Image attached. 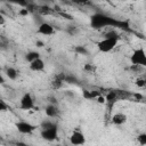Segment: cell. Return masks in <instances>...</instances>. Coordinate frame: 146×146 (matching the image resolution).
I'll return each instance as SVG.
<instances>
[{
  "mask_svg": "<svg viewBox=\"0 0 146 146\" xmlns=\"http://www.w3.org/2000/svg\"><path fill=\"white\" fill-rule=\"evenodd\" d=\"M83 71L91 73V72H94V71H95V66H94L92 64H89V63H87V64H84V65H83Z\"/></svg>",
  "mask_w": 146,
  "mask_h": 146,
  "instance_id": "18",
  "label": "cell"
},
{
  "mask_svg": "<svg viewBox=\"0 0 146 146\" xmlns=\"http://www.w3.org/2000/svg\"><path fill=\"white\" fill-rule=\"evenodd\" d=\"M44 113H46V116H47V117H49V119H55V117H58V116H59V108H58L57 104L49 103V104L44 107Z\"/></svg>",
  "mask_w": 146,
  "mask_h": 146,
  "instance_id": "9",
  "label": "cell"
},
{
  "mask_svg": "<svg viewBox=\"0 0 146 146\" xmlns=\"http://www.w3.org/2000/svg\"><path fill=\"white\" fill-rule=\"evenodd\" d=\"M40 136L42 139L47 141H54L58 138V128L55 122L50 120H44L41 123V132Z\"/></svg>",
  "mask_w": 146,
  "mask_h": 146,
  "instance_id": "2",
  "label": "cell"
},
{
  "mask_svg": "<svg viewBox=\"0 0 146 146\" xmlns=\"http://www.w3.org/2000/svg\"><path fill=\"white\" fill-rule=\"evenodd\" d=\"M35 44H36L38 47H42V44H43V43H42L41 41H36V42H35Z\"/></svg>",
  "mask_w": 146,
  "mask_h": 146,
  "instance_id": "23",
  "label": "cell"
},
{
  "mask_svg": "<svg viewBox=\"0 0 146 146\" xmlns=\"http://www.w3.org/2000/svg\"><path fill=\"white\" fill-rule=\"evenodd\" d=\"M145 80H146V78H145Z\"/></svg>",
  "mask_w": 146,
  "mask_h": 146,
  "instance_id": "25",
  "label": "cell"
},
{
  "mask_svg": "<svg viewBox=\"0 0 146 146\" xmlns=\"http://www.w3.org/2000/svg\"><path fill=\"white\" fill-rule=\"evenodd\" d=\"M40 57H41V55H40V52L36 51V50H30V51H27V52L25 54V60H26L27 63H31V62H33V60L40 58Z\"/></svg>",
  "mask_w": 146,
  "mask_h": 146,
  "instance_id": "13",
  "label": "cell"
},
{
  "mask_svg": "<svg viewBox=\"0 0 146 146\" xmlns=\"http://www.w3.org/2000/svg\"><path fill=\"white\" fill-rule=\"evenodd\" d=\"M100 94L97 91H89V90H83V97L86 99H96L97 96H99Z\"/></svg>",
  "mask_w": 146,
  "mask_h": 146,
  "instance_id": "14",
  "label": "cell"
},
{
  "mask_svg": "<svg viewBox=\"0 0 146 146\" xmlns=\"http://www.w3.org/2000/svg\"><path fill=\"white\" fill-rule=\"evenodd\" d=\"M46 67V64H44V60L40 57L31 63H29V68L32 71V72H42Z\"/></svg>",
  "mask_w": 146,
  "mask_h": 146,
  "instance_id": "10",
  "label": "cell"
},
{
  "mask_svg": "<svg viewBox=\"0 0 146 146\" xmlns=\"http://www.w3.org/2000/svg\"><path fill=\"white\" fill-rule=\"evenodd\" d=\"M5 75L7 76V79L11 80V81H15L17 80V78L19 76V72L17 71V68H15L14 66H8L6 67L5 70Z\"/></svg>",
  "mask_w": 146,
  "mask_h": 146,
  "instance_id": "12",
  "label": "cell"
},
{
  "mask_svg": "<svg viewBox=\"0 0 146 146\" xmlns=\"http://www.w3.org/2000/svg\"><path fill=\"white\" fill-rule=\"evenodd\" d=\"M36 33L41 34V35H44V36H49V35H52L55 33V27L48 22H42L38 25Z\"/></svg>",
  "mask_w": 146,
  "mask_h": 146,
  "instance_id": "8",
  "label": "cell"
},
{
  "mask_svg": "<svg viewBox=\"0 0 146 146\" xmlns=\"http://www.w3.org/2000/svg\"><path fill=\"white\" fill-rule=\"evenodd\" d=\"M0 110H1L2 112H6L7 110H9V106L5 103V100H1V102H0Z\"/></svg>",
  "mask_w": 146,
  "mask_h": 146,
  "instance_id": "21",
  "label": "cell"
},
{
  "mask_svg": "<svg viewBox=\"0 0 146 146\" xmlns=\"http://www.w3.org/2000/svg\"><path fill=\"white\" fill-rule=\"evenodd\" d=\"M76 78L72 76V75H65V82L67 83H76Z\"/></svg>",
  "mask_w": 146,
  "mask_h": 146,
  "instance_id": "19",
  "label": "cell"
},
{
  "mask_svg": "<svg viewBox=\"0 0 146 146\" xmlns=\"http://www.w3.org/2000/svg\"><path fill=\"white\" fill-rule=\"evenodd\" d=\"M18 107L23 111H31L35 107V102H34V97L32 96V94L30 92H25L21 99H19V104Z\"/></svg>",
  "mask_w": 146,
  "mask_h": 146,
  "instance_id": "5",
  "label": "cell"
},
{
  "mask_svg": "<svg viewBox=\"0 0 146 146\" xmlns=\"http://www.w3.org/2000/svg\"><path fill=\"white\" fill-rule=\"evenodd\" d=\"M42 1H44V2H51L52 0H42Z\"/></svg>",
  "mask_w": 146,
  "mask_h": 146,
  "instance_id": "24",
  "label": "cell"
},
{
  "mask_svg": "<svg viewBox=\"0 0 146 146\" xmlns=\"http://www.w3.org/2000/svg\"><path fill=\"white\" fill-rule=\"evenodd\" d=\"M119 40L120 38H111V36H104L103 39H100L97 43H96V47L98 49L99 52H103V54H107V52H111L113 51L117 43H119Z\"/></svg>",
  "mask_w": 146,
  "mask_h": 146,
  "instance_id": "3",
  "label": "cell"
},
{
  "mask_svg": "<svg viewBox=\"0 0 146 146\" xmlns=\"http://www.w3.org/2000/svg\"><path fill=\"white\" fill-rule=\"evenodd\" d=\"M68 140H70V143L72 144V145H76V146H79V145H83V144H86V135H84V132L82 131V130H80V129H74L72 132H71V135H70V137H68Z\"/></svg>",
  "mask_w": 146,
  "mask_h": 146,
  "instance_id": "7",
  "label": "cell"
},
{
  "mask_svg": "<svg viewBox=\"0 0 146 146\" xmlns=\"http://www.w3.org/2000/svg\"><path fill=\"white\" fill-rule=\"evenodd\" d=\"M74 3H78V5H86L89 2V0H72Z\"/></svg>",
  "mask_w": 146,
  "mask_h": 146,
  "instance_id": "22",
  "label": "cell"
},
{
  "mask_svg": "<svg viewBox=\"0 0 146 146\" xmlns=\"http://www.w3.org/2000/svg\"><path fill=\"white\" fill-rule=\"evenodd\" d=\"M111 120H112V123H113L114 125L121 127V125L125 124V122H127V120H128V116H127L124 113H122V112H117V113H115V114L112 115Z\"/></svg>",
  "mask_w": 146,
  "mask_h": 146,
  "instance_id": "11",
  "label": "cell"
},
{
  "mask_svg": "<svg viewBox=\"0 0 146 146\" xmlns=\"http://www.w3.org/2000/svg\"><path fill=\"white\" fill-rule=\"evenodd\" d=\"M135 86L138 88H146V80L145 78H137L135 80Z\"/></svg>",
  "mask_w": 146,
  "mask_h": 146,
  "instance_id": "16",
  "label": "cell"
},
{
  "mask_svg": "<svg viewBox=\"0 0 146 146\" xmlns=\"http://www.w3.org/2000/svg\"><path fill=\"white\" fill-rule=\"evenodd\" d=\"M96 102H97L98 104H105V103H106V97H104V96L99 95V96H97Z\"/></svg>",
  "mask_w": 146,
  "mask_h": 146,
  "instance_id": "20",
  "label": "cell"
},
{
  "mask_svg": "<svg viewBox=\"0 0 146 146\" xmlns=\"http://www.w3.org/2000/svg\"><path fill=\"white\" fill-rule=\"evenodd\" d=\"M15 128L16 130L22 133V135H31L34 132V130L36 129V125H34L33 123L29 122V121H25V120H21V121H17L15 123Z\"/></svg>",
  "mask_w": 146,
  "mask_h": 146,
  "instance_id": "6",
  "label": "cell"
},
{
  "mask_svg": "<svg viewBox=\"0 0 146 146\" xmlns=\"http://www.w3.org/2000/svg\"><path fill=\"white\" fill-rule=\"evenodd\" d=\"M137 143L143 146H146V132H141L137 136Z\"/></svg>",
  "mask_w": 146,
  "mask_h": 146,
  "instance_id": "17",
  "label": "cell"
},
{
  "mask_svg": "<svg viewBox=\"0 0 146 146\" xmlns=\"http://www.w3.org/2000/svg\"><path fill=\"white\" fill-rule=\"evenodd\" d=\"M130 63L133 66L146 67V50L143 47L133 49L130 55Z\"/></svg>",
  "mask_w": 146,
  "mask_h": 146,
  "instance_id": "4",
  "label": "cell"
},
{
  "mask_svg": "<svg viewBox=\"0 0 146 146\" xmlns=\"http://www.w3.org/2000/svg\"><path fill=\"white\" fill-rule=\"evenodd\" d=\"M74 51L78 54V55H88V49L86 48V46H76L74 48Z\"/></svg>",
  "mask_w": 146,
  "mask_h": 146,
  "instance_id": "15",
  "label": "cell"
},
{
  "mask_svg": "<svg viewBox=\"0 0 146 146\" xmlns=\"http://www.w3.org/2000/svg\"><path fill=\"white\" fill-rule=\"evenodd\" d=\"M117 24V22L105 15V14H100V13H97V14H94L91 17H90V25L94 27V29H104V27H113Z\"/></svg>",
  "mask_w": 146,
  "mask_h": 146,
  "instance_id": "1",
  "label": "cell"
}]
</instances>
